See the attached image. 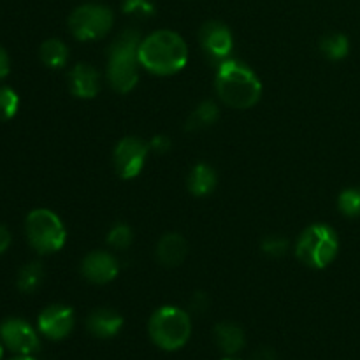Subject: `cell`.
<instances>
[{
	"mask_svg": "<svg viewBox=\"0 0 360 360\" xmlns=\"http://www.w3.org/2000/svg\"><path fill=\"white\" fill-rule=\"evenodd\" d=\"M218 97L234 109H248L259 102L262 84L257 74L238 60H227L217 74Z\"/></svg>",
	"mask_w": 360,
	"mask_h": 360,
	"instance_id": "7a4b0ae2",
	"label": "cell"
},
{
	"mask_svg": "<svg viewBox=\"0 0 360 360\" xmlns=\"http://www.w3.org/2000/svg\"><path fill=\"white\" fill-rule=\"evenodd\" d=\"M217 186V172L211 165L197 164L188 174V190L197 197L211 193Z\"/></svg>",
	"mask_w": 360,
	"mask_h": 360,
	"instance_id": "e0dca14e",
	"label": "cell"
},
{
	"mask_svg": "<svg viewBox=\"0 0 360 360\" xmlns=\"http://www.w3.org/2000/svg\"><path fill=\"white\" fill-rule=\"evenodd\" d=\"M70 91L79 98H94L101 88L98 72L88 63H77L69 76Z\"/></svg>",
	"mask_w": 360,
	"mask_h": 360,
	"instance_id": "4fadbf2b",
	"label": "cell"
},
{
	"mask_svg": "<svg viewBox=\"0 0 360 360\" xmlns=\"http://www.w3.org/2000/svg\"><path fill=\"white\" fill-rule=\"evenodd\" d=\"M322 53L330 60H341L350 51V41L343 34H330L326 35L320 42Z\"/></svg>",
	"mask_w": 360,
	"mask_h": 360,
	"instance_id": "44dd1931",
	"label": "cell"
},
{
	"mask_svg": "<svg viewBox=\"0 0 360 360\" xmlns=\"http://www.w3.org/2000/svg\"><path fill=\"white\" fill-rule=\"evenodd\" d=\"M9 69H11L9 56H7L6 49L0 46V79H2V77H6L7 74H9Z\"/></svg>",
	"mask_w": 360,
	"mask_h": 360,
	"instance_id": "83f0119b",
	"label": "cell"
},
{
	"mask_svg": "<svg viewBox=\"0 0 360 360\" xmlns=\"http://www.w3.org/2000/svg\"><path fill=\"white\" fill-rule=\"evenodd\" d=\"M139 34L136 30H125L109 46L108 81L120 94H129L139 81Z\"/></svg>",
	"mask_w": 360,
	"mask_h": 360,
	"instance_id": "3957f363",
	"label": "cell"
},
{
	"mask_svg": "<svg viewBox=\"0 0 360 360\" xmlns=\"http://www.w3.org/2000/svg\"><path fill=\"white\" fill-rule=\"evenodd\" d=\"M200 44L214 58H225L234 48L232 34L220 21H207L200 28Z\"/></svg>",
	"mask_w": 360,
	"mask_h": 360,
	"instance_id": "7c38bea8",
	"label": "cell"
},
{
	"mask_svg": "<svg viewBox=\"0 0 360 360\" xmlns=\"http://www.w3.org/2000/svg\"><path fill=\"white\" fill-rule=\"evenodd\" d=\"M151 150H155L157 153H165V151L171 150V139L165 136H155L150 143Z\"/></svg>",
	"mask_w": 360,
	"mask_h": 360,
	"instance_id": "4316f807",
	"label": "cell"
},
{
	"mask_svg": "<svg viewBox=\"0 0 360 360\" xmlns=\"http://www.w3.org/2000/svg\"><path fill=\"white\" fill-rule=\"evenodd\" d=\"M2 355H4V343L0 341V360H2Z\"/></svg>",
	"mask_w": 360,
	"mask_h": 360,
	"instance_id": "1f68e13d",
	"label": "cell"
},
{
	"mask_svg": "<svg viewBox=\"0 0 360 360\" xmlns=\"http://www.w3.org/2000/svg\"><path fill=\"white\" fill-rule=\"evenodd\" d=\"M214 341L224 354L234 355L245 347V333L238 323L221 322L214 327Z\"/></svg>",
	"mask_w": 360,
	"mask_h": 360,
	"instance_id": "2e32d148",
	"label": "cell"
},
{
	"mask_svg": "<svg viewBox=\"0 0 360 360\" xmlns=\"http://www.w3.org/2000/svg\"><path fill=\"white\" fill-rule=\"evenodd\" d=\"M338 206L345 217H357L360 214V190L359 188H348L341 192L340 199H338Z\"/></svg>",
	"mask_w": 360,
	"mask_h": 360,
	"instance_id": "603a6c76",
	"label": "cell"
},
{
	"mask_svg": "<svg viewBox=\"0 0 360 360\" xmlns=\"http://www.w3.org/2000/svg\"><path fill=\"white\" fill-rule=\"evenodd\" d=\"M9 245H11V232L7 231L6 227L0 225V255L9 248Z\"/></svg>",
	"mask_w": 360,
	"mask_h": 360,
	"instance_id": "f546056e",
	"label": "cell"
},
{
	"mask_svg": "<svg viewBox=\"0 0 360 360\" xmlns=\"http://www.w3.org/2000/svg\"><path fill=\"white\" fill-rule=\"evenodd\" d=\"M11 360H35V359H32L30 355H20V357H14V359H11Z\"/></svg>",
	"mask_w": 360,
	"mask_h": 360,
	"instance_id": "4dcf8cb0",
	"label": "cell"
},
{
	"mask_svg": "<svg viewBox=\"0 0 360 360\" xmlns=\"http://www.w3.org/2000/svg\"><path fill=\"white\" fill-rule=\"evenodd\" d=\"M188 62V48L181 35L171 30H158L148 35L139 46V63L158 76L179 72Z\"/></svg>",
	"mask_w": 360,
	"mask_h": 360,
	"instance_id": "6da1fadb",
	"label": "cell"
},
{
	"mask_svg": "<svg viewBox=\"0 0 360 360\" xmlns=\"http://www.w3.org/2000/svg\"><path fill=\"white\" fill-rule=\"evenodd\" d=\"M42 278H44V269H42L41 264L30 262L25 267H21L16 285L23 294H32V292H35L41 287Z\"/></svg>",
	"mask_w": 360,
	"mask_h": 360,
	"instance_id": "ffe728a7",
	"label": "cell"
},
{
	"mask_svg": "<svg viewBox=\"0 0 360 360\" xmlns=\"http://www.w3.org/2000/svg\"><path fill=\"white\" fill-rule=\"evenodd\" d=\"M220 118V109L214 102L206 101L202 104L197 105L192 112H190L188 120H186V125L185 129L188 132H195V130H202L206 127L214 125Z\"/></svg>",
	"mask_w": 360,
	"mask_h": 360,
	"instance_id": "ac0fdd59",
	"label": "cell"
},
{
	"mask_svg": "<svg viewBox=\"0 0 360 360\" xmlns=\"http://www.w3.org/2000/svg\"><path fill=\"white\" fill-rule=\"evenodd\" d=\"M252 360H276V354L271 348L262 347L252 355Z\"/></svg>",
	"mask_w": 360,
	"mask_h": 360,
	"instance_id": "f1b7e54d",
	"label": "cell"
},
{
	"mask_svg": "<svg viewBox=\"0 0 360 360\" xmlns=\"http://www.w3.org/2000/svg\"><path fill=\"white\" fill-rule=\"evenodd\" d=\"M134 234L132 229L125 224H116L115 227L109 231L108 234V245L112 246L116 250H125L129 248L130 243H132Z\"/></svg>",
	"mask_w": 360,
	"mask_h": 360,
	"instance_id": "cb8c5ba5",
	"label": "cell"
},
{
	"mask_svg": "<svg viewBox=\"0 0 360 360\" xmlns=\"http://www.w3.org/2000/svg\"><path fill=\"white\" fill-rule=\"evenodd\" d=\"M148 330L158 348L172 352L185 347L192 334V322H190L188 313L183 309L164 306L151 315Z\"/></svg>",
	"mask_w": 360,
	"mask_h": 360,
	"instance_id": "277c9868",
	"label": "cell"
},
{
	"mask_svg": "<svg viewBox=\"0 0 360 360\" xmlns=\"http://www.w3.org/2000/svg\"><path fill=\"white\" fill-rule=\"evenodd\" d=\"M123 13L146 18L155 13V7L150 0H125L123 2Z\"/></svg>",
	"mask_w": 360,
	"mask_h": 360,
	"instance_id": "484cf974",
	"label": "cell"
},
{
	"mask_svg": "<svg viewBox=\"0 0 360 360\" xmlns=\"http://www.w3.org/2000/svg\"><path fill=\"white\" fill-rule=\"evenodd\" d=\"M74 311L67 306L53 304L48 306L39 315V330L49 340H63L70 334L74 327Z\"/></svg>",
	"mask_w": 360,
	"mask_h": 360,
	"instance_id": "30bf717a",
	"label": "cell"
},
{
	"mask_svg": "<svg viewBox=\"0 0 360 360\" xmlns=\"http://www.w3.org/2000/svg\"><path fill=\"white\" fill-rule=\"evenodd\" d=\"M224 360H238V359H224Z\"/></svg>",
	"mask_w": 360,
	"mask_h": 360,
	"instance_id": "d6a6232c",
	"label": "cell"
},
{
	"mask_svg": "<svg viewBox=\"0 0 360 360\" xmlns=\"http://www.w3.org/2000/svg\"><path fill=\"white\" fill-rule=\"evenodd\" d=\"M81 273L95 285H105L115 280L120 273L118 260L109 252H91L81 264Z\"/></svg>",
	"mask_w": 360,
	"mask_h": 360,
	"instance_id": "8fae6325",
	"label": "cell"
},
{
	"mask_svg": "<svg viewBox=\"0 0 360 360\" xmlns=\"http://www.w3.org/2000/svg\"><path fill=\"white\" fill-rule=\"evenodd\" d=\"M0 340L13 354L32 355L39 350V336L30 323L21 319H7L0 326Z\"/></svg>",
	"mask_w": 360,
	"mask_h": 360,
	"instance_id": "9c48e42d",
	"label": "cell"
},
{
	"mask_svg": "<svg viewBox=\"0 0 360 360\" xmlns=\"http://www.w3.org/2000/svg\"><path fill=\"white\" fill-rule=\"evenodd\" d=\"M28 243L39 253H55L63 248L67 239L62 220L49 210H35L25 224Z\"/></svg>",
	"mask_w": 360,
	"mask_h": 360,
	"instance_id": "8992f818",
	"label": "cell"
},
{
	"mask_svg": "<svg viewBox=\"0 0 360 360\" xmlns=\"http://www.w3.org/2000/svg\"><path fill=\"white\" fill-rule=\"evenodd\" d=\"M150 144L144 143L139 137H125L120 141L115 148V169L123 179H132L143 171L146 164L148 153H150Z\"/></svg>",
	"mask_w": 360,
	"mask_h": 360,
	"instance_id": "ba28073f",
	"label": "cell"
},
{
	"mask_svg": "<svg viewBox=\"0 0 360 360\" xmlns=\"http://www.w3.org/2000/svg\"><path fill=\"white\" fill-rule=\"evenodd\" d=\"M340 241L338 234L329 225L316 224L306 229L295 245V255L304 266L313 269H323L338 255Z\"/></svg>",
	"mask_w": 360,
	"mask_h": 360,
	"instance_id": "5b68a950",
	"label": "cell"
},
{
	"mask_svg": "<svg viewBox=\"0 0 360 360\" xmlns=\"http://www.w3.org/2000/svg\"><path fill=\"white\" fill-rule=\"evenodd\" d=\"M262 252L269 257H283L288 252V241L281 236H269L262 241Z\"/></svg>",
	"mask_w": 360,
	"mask_h": 360,
	"instance_id": "d4e9b609",
	"label": "cell"
},
{
	"mask_svg": "<svg viewBox=\"0 0 360 360\" xmlns=\"http://www.w3.org/2000/svg\"><path fill=\"white\" fill-rule=\"evenodd\" d=\"M86 327L94 336L105 340L116 336L122 330L123 316L112 309H97L88 316Z\"/></svg>",
	"mask_w": 360,
	"mask_h": 360,
	"instance_id": "9a60e30c",
	"label": "cell"
},
{
	"mask_svg": "<svg viewBox=\"0 0 360 360\" xmlns=\"http://www.w3.org/2000/svg\"><path fill=\"white\" fill-rule=\"evenodd\" d=\"M41 60L51 69H62L69 60V48L60 39H48L41 46Z\"/></svg>",
	"mask_w": 360,
	"mask_h": 360,
	"instance_id": "d6986e66",
	"label": "cell"
},
{
	"mask_svg": "<svg viewBox=\"0 0 360 360\" xmlns=\"http://www.w3.org/2000/svg\"><path fill=\"white\" fill-rule=\"evenodd\" d=\"M186 252H188V245L185 238L176 232L165 234L157 245V259L165 267L179 266L185 260Z\"/></svg>",
	"mask_w": 360,
	"mask_h": 360,
	"instance_id": "5bb4252c",
	"label": "cell"
},
{
	"mask_svg": "<svg viewBox=\"0 0 360 360\" xmlns=\"http://www.w3.org/2000/svg\"><path fill=\"white\" fill-rule=\"evenodd\" d=\"M20 108V97L13 88H0V120H11Z\"/></svg>",
	"mask_w": 360,
	"mask_h": 360,
	"instance_id": "7402d4cb",
	"label": "cell"
},
{
	"mask_svg": "<svg viewBox=\"0 0 360 360\" xmlns=\"http://www.w3.org/2000/svg\"><path fill=\"white\" fill-rule=\"evenodd\" d=\"M112 13L105 6L86 4L70 14L69 28L72 35L79 41H95L111 30Z\"/></svg>",
	"mask_w": 360,
	"mask_h": 360,
	"instance_id": "52a82bcc",
	"label": "cell"
}]
</instances>
